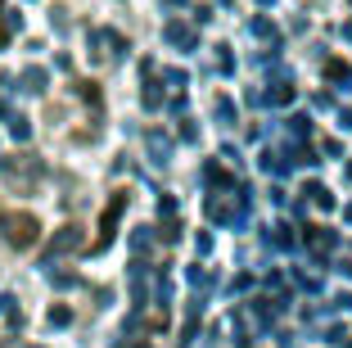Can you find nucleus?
Listing matches in <instances>:
<instances>
[{"label":"nucleus","mask_w":352,"mask_h":348,"mask_svg":"<svg viewBox=\"0 0 352 348\" xmlns=\"http://www.w3.org/2000/svg\"><path fill=\"white\" fill-rule=\"evenodd\" d=\"M0 236L10 240L14 249H32L41 240V222L32 213H0Z\"/></svg>","instance_id":"f257e3e1"},{"label":"nucleus","mask_w":352,"mask_h":348,"mask_svg":"<svg viewBox=\"0 0 352 348\" xmlns=\"http://www.w3.org/2000/svg\"><path fill=\"white\" fill-rule=\"evenodd\" d=\"M126 190H113V199H109V208L100 213V240H95V249H109L118 236V222H122V208H126Z\"/></svg>","instance_id":"f03ea898"},{"label":"nucleus","mask_w":352,"mask_h":348,"mask_svg":"<svg viewBox=\"0 0 352 348\" xmlns=\"http://www.w3.org/2000/svg\"><path fill=\"white\" fill-rule=\"evenodd\" d=\"M77 249H82V226H59V231H54V240H50V249H45V263H54V258L59 254H77Z\"/></svg>","instance_id":"7ed1b4c3"},{"label":"nucleus","mask_w":352,"mask_h":348,"mask_svg":"<svg viewBox=\"0 0 352 348\" xmlns=\"http://www.w3.org/2000/svg\"><path fill=\"white\" fill-rule=\"evenodd\" d=\"M0 172L10 176V181L28 185L32 176H41V163H36V158H28V154H23V158H0Z\"/></svg>","instance_id":"20e7f679"},{"label":"nucleus","mask_w":352,"mask_h":348,"mask_svg":"<svg viewBox=\"0 0 352 348\" xmlns=\"http://www.w3.org/2000/svg\"><path fill=\"white\" fill-rule=\"evenodd\" d=\"M5 123H10V136H14V141H19V145H28L32 141V123H28V118H23V113H5Z\"/></svg>","instance_id":"39448f33"},{"label":"nucleus","mask_w":352,"mask_h":348,"mask_svg":"<svg viewBox=\"0 0 352 348\" xmlns=\"http://www.w3.org/2000/svg\"><path fill=\"white\" fill-rule=\"evenodd\" d=\"M19 14H14V10H5V5H0V50H5V45H10V37H14V32H19Z\"/></svg>","instance_id":"423d86ee"},{"label":"nucleus","mask_w":352,"mask_h":348,"mask_svg":"<svg viewBox=\"0 0 352 348\" xmlns=\"http://www.w3.org/2000/svg\"><path fill=\"white\" fill-rule=\"evenodd\" d=\"M45 82H50V77H45V68H28V72H23V91H32V95H41Z\"/></svg>","instance_id":"0eeeda50"},{"label":"nucleus","mask_w":352,"mask_h":348,"mask_svg":"<svg viewBox=\"0 0 352 348\" xmlns=\"http://www.w3.org/2000/svg\"><path fill=\"white\" fill-rule=\"evenodd\" d=\"M325 77H330L334 86H352V68H348V63H339V59L325 63Z\"/></svg>","instance_id":"6e6552de"},{"label":"nucleus","mask_w":352,"mask_h":348,"mask_svg":"<svg viewBox=\"0 0 352 348\" xmlns=\"http://www.w3.org/2000/svg\"><path fill=\"white\" fill-rule=\"evenodd\" d=\"M163 37H167L172 45H190V41H195V37H190V28H181V23H167Z\"/></svg>","instance_id":"1a4fd4ad"},{"label":"nucleus","mask_w":352,"mask_h":348,"mask_svg":"<svg viewBox=\"0 0 352 348\" xmlns=\"http://www.w3.org/2000/svg\"><path fill=\"white\" fill-rule=\"evenodd\" d=\"M149 154H154V163H167V141L158 132H149Z\"/></svg>","instance_id":"9d476101"},{"label":"nucleus","mask_w":352,"mask_h":348,"mask_svg":"<svg viewBox=\"0 0 352 348\" xmlns=\"http://www.w3.org/2000/svg\"><path fill=\"white\" fill-rule=\"evenodd\" d=\"M0 317H10L19 326V312H14V294H0Z\"/></svg>","instance_id":"9b49d317"},{"label":"nucleus","mask_w":352,"mask_h":348,"mask_svg":"<svg viewBox=\"0 0 352 348\" xmlns=\"http://www.w3.org/2000/svg\"><path fill=\"white\" fill-rule=\"evenodd\" d=\"M68 321H73L68 307H50V326H68Z\"/></svg>","instance_id":"f8f14e48"},{"label":"nucleus","mask_w":352,"mask_h":348,"mask_svg":"<svg viewBox=\"0 0 352 348\" xmlns=\"http://www.w3.org/2000/svg\"><path fill=\"white\" fill-rule=\"evenodd\" d=\"M131 348H149V344H131Z\"/></svg>","instance_id":"ddd939ff"},{"label":"nucleus","mask_w":352,"mask_h":348,"mask_svg":"<svg viewBox=\"0 0 352 348\" xmlns=\"http://www.w3.org/2000/svg\"><path fill=\"white\" fill-rule=\"evenodd\" d=\"M167 5H181V0H167Z\"/></svg>","instance_id":"4468645a"}]
</instances>
